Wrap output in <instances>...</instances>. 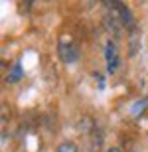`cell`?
I'll return each mask as SVG.
<instances>
[{
  "label": "cell",
  "instance_id": "6da1fadb",
  "mask_svg": "<svg viewBox=\"0 0 148 152\" xmlns=\"http://www.w3.org/2000/svg\"><path fill=\"white\" fill-rule=\"evenodd\" d=\"M105 8H107V12L103 14V24H105V28L109 30V34L113 36V38H117V36H120L122 24H120V20H119L117 10H114V2H105Z\"/></svg>",
  "mask_w": 148,
  "mask_h": 152
},
{
  "label": "cell",
  "instance_id": "7a4b0ae2",
  "mask_svg": "<svg viewBox=\"0 0 148 152\" xmlns=\"http://www.w3.org/2000/svg\"><path fill=\"white\" fill-rule=\"evenodd\" d=\"M57 51H59V57H61V61L65 63H75L79 59V50H77V45L73 42H65V38H61L59 45H57Z\"/></svg>",
  "mask_w": 148,
  "mask_h": 152
},
{
  "label": "cell",
  "instance_id": "3957f363",
  "mask_svg": "<svg viewBox=\"0 0 148 152\" xmlns=\"http://www.w3.org/2000/svg\"><path fill=\"white\" fill-rule=\"evenodd\" d=\"M103 136H105L103 129L95 126V130L87 136V140H85V152H99V148L103 144Z\"/></svg>",
  "mask_w": 148,
  "mask_h": 152
},
{
  "label": "cell",
  "instance_id": "277c9868",
  "mask_svg": "<svg viewBox=\"0 0 148 152\" xmlns=\"http://www.w3.org/2000/svg\"><path fill=\"white\" fill-rule=\"evenodd\" d=\"M105 59H107V69L113 73L117 69V63H119V56H117V45H114L113 39H109L107 45H105Z\"/></svg>",
  "mask_w": 148,
  "mask_h": 152
},
{
  "label": "cell",
  "instance_id": "5b68a950",
  "mask_svg": "<svg viewBox=\"0 0 148 152\" xmlns=\"http://www.w3.org/2000/svg\"><path fill=\"white\" fill-rule=\"evenodd\" d=\"M114 10L119 14V20H120L122 26H131L132 24V12H131L128 6L122 4V2H114Z\"/></svg>",
  "mask_w": 148,
  "mask_h": 152
},
{
  "label": "cell",
  "instance_id": "8992f818",
  "mask_svg": "<svg viewBox=\"0 0 148 152\" xmlns=\"http://www.w3.org/2000/svg\"><path fill=\"white\" fill-rule=\"evenodd\" d=\"M95 126H97V124L93 123V118L89 117V115H83V117L79 118V126H77V129H79V132H83V134H91L93 130H95Z\"/></svg>",
  "mask_w": 148,
  "mask_h": 152
},
{
  "label": "cell",
  "instance_id": "52a82bcc",
  "mask_svg": "<svg viewBox=\"0 0 148 152\" xmlns=\"http://www.w3.org/2000/svg\"><path fill=\"white\" fill-rule=\"evenodd\" d=\"M20 77H22V65H20V61H14V63H12V67H10V71L6 73L4 79L8 81V83H18Z\"/></svg>",
  "mask_w": 148,
  "mask_h": 152
},
{
  "label": "cell",
  "instance_id": "ba28073f",
  "mask_svg": "<svg viewBox=\"0 0 148 152\" xmlns=\"http://www.w3.org/2000/svg\"><path fill=\"white\" fill-rule=\"evenodd\" d=\"M55 152H77V146H75L73 142H61Z\"/></svg>",
  "mask_w": 148,
  "mask_h": 152
},
{
  "label": "cell",
  "instance_id": "9c48e42d",
  "mask_svg": "<svg viewBox=\"0 0 148 152\" xmlns=\"http://www.w3.org/2000/svg\"><path fill=\"white\" fill-rule=\"evenodd\" d=\"M146 105V99H142L140 103H136V105H132V109H131V113L132 115H140V111H142V107Z\"/></svg>",
  "mask_w": 148,
  "mask_h": 152
},
{
  "label": "cell",
  "instance_id": "30bf717a",
  "mask_svg": "<svg viewBox=\"0 0 148 152\" xmlns=\"http://www.w3.org/2000/svg\"><path fill=\"white\" fill-rule=\"evenodd\" d=\"M107 152H120V148H119V146H113V148H109Z\"/></svg>",
  "mask_w": 148,
  "mask_h": 152
}]
</instances>
